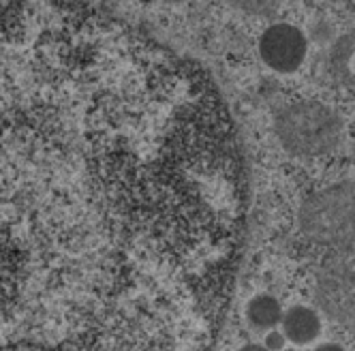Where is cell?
<instances>
[{
  "mask_svg": "<svg viewBox=\"0 0 355 351\" xmlns=\"http://www.w3.org/2000/svg\"><path fill=\"white\" fill-rule=\"evenodd\" d=\"M240 176L230 146L218 142L118 139L39 153L0 150V266L9 313L17 296L35 311L28 296L41 293L35 281L47 272L58 277L45 255L71 250L60 236L101 240L159 228L161 221H195L234 197Z\"/></svg>",
  "mask_w": 355,
  "mask_h": 351,
  "instance_id": "obj_1",
  "label": "cell"
},
{
  "mask_svg": "<svg viewBox=\"0 0 355 351\" xmlns=\"http://www.w3.org/2000/svg\"><path fill=\"white\" fill-rule=\"evenodd\" d=\"M274 131L285 150L295 157H321L343 142V120L329 105L304 99L285 105L274 118Z\"/></svg>",
  "mask_w": 355,
  "mask_h": 351,
  "instance_id": "obj_2",
  "label": "cell"
},
{
  "mask_svg": "<svg viewBox=\"0 0 355 351\" xmlns=\"http://www.w3.org/2000/svg\"><path fill=\"white\" fill-rule=\"evenodd\" d=\"M300 228L311 240L345 248L355 244V182L313 193L300 208Z\"/></svg>",
  "mask_w": 355,
  "mask_h": 351,
  "instance_id": "obj_3",
  "label": "cell"
},
{
  "mask_svg": "<svg viewBox=\"0 0 355 351\" xmlns=\"http://www.w3.org/2000/svg\"><path fill=\"white\" fill-rule=\"evenodd\" d=\"M309 41L297 26L291 24H274L259 41V54L263 62L278 73H293L306 58Z\"/></svg>",
  "mask_w": 355,
  "mask_h": 351,
  "instance_id": "obj_4",
  "label": "cell"
},
{
  "mask_svg": "<svg viewBox=\"0 0 355 351\" xmlns=\"http://www.w3.org/2000/svg\"><path fill=\"white\" fill-rule=\"evenodd\" d=\"M315 298L323 313L345 328L355 330V289L340 277L323 266L317 279Z\"/></svg>",
  "mask_w": 355,
  "mask_h": 351,
  "instance_id": "obj_5",
  "label": "cell"
},
{
  "mask_svg": "<svg viewBox=\"0 0 355 351\" xmlns=\"http://www.w3.org/2000/svg\"><path fill=\"white\" fill-rule=\"evenodd\" d=\"M323 73L332 84L355 90V33L343 35L332 43L323 58Z\"/></svg>",
  "mask_w": 355,
  "mask_h": 351,
  "instance_id": "obj_6",
  "label": "cell"
},
{
  "mask_svg": "<svg viewBox=\"0 0 355 351\" xmlns=\"http://www.w3.org/2000/svg\"><path fill=\"white\" fill-rule=\"evenodd\" d=\"M283 334L295 345H309L321 334V317L309 307H291L283 313Z\"/></svg>",
  "mask_w": 355,
  "mask_h": 351,
  "instance_id": "obj_7",
  "label": "cell"
},
{
  "mask_svg": "<svg viewBox=\"0 0 355 351\" xmlns=\"http://www.w3.org/2000/svg\"><path fill=\"white\" fill-rule=\"evenodd\" d=\"M246 319L255 330L263 332V330H272L278 323L283 321V309L281 302L268 293L255 296L246 307Z\"/></svg>",
  "mask_w": 355,
  "mask_h": 351,
  "instance_id": "obj_8",
  "label": "cell"
},
{
  "mask_svg": "<svg viewBox=\"0 0 355 351\" xmlns=\"http://www.w3.org/2000/svg\"><path fill=\"white\" fill-rule=\"evenodd\" d=\"M325 268H329L332 272L340 274V277L355 289V244L353 246H345V248H336L332 255L325 257Z\"/></svg>",
  "mask_w": 355,
  "mask_h": 351,
  "instance_id": "obj_9",
  "label": "cell"
},
{
  "mask_svg": "<svg viewBox=\"0 0 355 351\" xmlns=\"http://www.w3.org/2000/svg\"><path fill=\"white\" fill-rule=\"evenodd\" d=\"M283 0H238V7L248 13V15H257V17H270L278 9H281Z\"/></svg>",
  "mask_w": 355,
  "mask_h": 351,
  "instance_id": "obj_10",
  "label": "cell"
},
{
  "mask_svg": "<svg viewBox=\"0 0 355 351\" xmlns=\"http://www.w3.org/2000/svg\"><path fill=\"white\" fill-rule=\"evenodd\" d=\"M309 33H311V39L317 45L332 43V39H334V24L327 22V19H313Z\"/></svg>",
  "mask_w": 355,
  "mask_h": 351,
  "instance_id": "obj_11",
  "label": "cell"
},
{
  "mask_svg": "<svg viewBox=\"0 0 355 351\" xmlns=\"http://www.w3.org/2000/svg\"><path fill=\"white\" fill-rule=\"evenodd\" d=\"M263 347L270 351H281L285 347V334L278 330H270L263 339Z\"/></svg>",
  "mask_w": 355,
  "mask_h": 351,
  "instance_id": "obj_12",
  "label": "cell"
},
{
  "mask_svg": "<svg viewBox=\"0 0 355 351\" xmlns=\"http://www.w3.org/2000/svg\"><path fill=\"white\" fill-rule=\"evenodd\" d=\"M315 351H345L340 345H334V343H325V345H319Z\"/></svg>",
  "mask_w": 355,
  "mask_h": 351,
  "instance_id": "obj_13",
  "label": "cell"
},
{
  "mask_svg": "<svg viewBox=\"0 0 355 351\" xmlns=\"http://www.w3.org/2000/svg\"><path fill=\"white\" fill-rule=\"evenodd\" d=\"M240 351H270V349H266L263 345H246V347H242Z\"/></svg>",
  "mask_w": 355,
  "mask_h": 351,
  "instance_id": "obj_14",
  "label": "cell"
},
{
  "mask_svg": "<svg viewBox=\"0 0 355 351\" xmlns=\"http://www.w3.org/2000/svg\"><path fill=\"white\" fill-rule=\"evenodd\" d=\"M165 3H169V5H178V3H184V0H165Z\"/></svg>",
  "mask_w": 355,
  "mask_h": 351,
  "instance_id": "obj_15",
  "label": "cell"
},
{
  "mask_svg": "<svg viewBox=\"0 0 355 351\" xmlns=\"http://www.w3.org/2000/svg\"><path fill=\"white\" fill-rule=\"evenodd\" d=\"M353 161H355V144H353Z\"/></svg>",
  "mask_w": 355,
  "mask_h": 351,
  "instance_id": "obj_16",
  "label": "cell"
}]
</instances>
